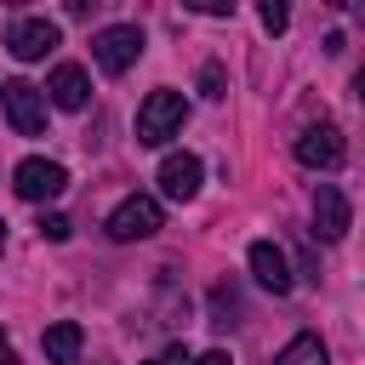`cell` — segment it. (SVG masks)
<instances>
[{
	"label": "cell",
	"mask_w": 365,
	"mask_h": 365,
	"mask_svg": "<svg viewBox=\"0 0 365 365\" xmlns=\"http://www.w3.org/2000/svg\"><path fill=\"white\" fill-rule=\"evenodd\" d=\"M182 120H188L182 91L160 86V91H148L143 108H137V143H143V148H160V143H171V137L182 131Z\"/></svg>",
	"instance_id": "1"
},
{
	"label": "cell",
	"mask_w": 365,
	"mask_h": 365,
	"mask_svg": "<svg viewBox=\"0 0 365 365\" xmlns=\"http://www.w3.org/2000/svg\"><path fill=\"white\" fill-rule=\"evenodd\" d=\"M91 57H97L103 74H125V68L143 57V29H137V23H108V29H97V34H91Z\"/></svg>",
	"instance_id": "2"
},
{
	"label": "cell",
	"mask_w": 365,
	"mask_h": 365,
	"mask_svg": "<svg viewBox=\"0 0 365 365\" xmlns=\"http://www.w3.org/2000/svg\"><path fill=\"white\" fill-rule=\"evenodd\" d=\"M0 103H6V120L17 137H40L46 131V91L29 86V80H6L0 86Z\"/></svg>",
	"instance_id": "3"
},
{
	"label": "cell",
	"mask_w": 365,
	"mask_h": 365,
	"mask_svg": "<svg viewBox=\"0 0 365 365\" xmlns=\"http://www.w3.org/2000/svg\"><path fill=\"white\" fill-rule=\"evenodd\" d=\"M165 217H160V200L154 194H125L114 211H108V240H148L154 228H160Z\"/></svg>",
	"instance_id": "4"
},
{
	"label": "cell",
	"mask_w": 365,
	"mask_h": 365,
	"mask_svg": "<svg viewBox=\"0 0 365 365\" xmlns=\"http://www.w3.org/2000/svg\"><path fill=\"white\" fill-rule=\"evenodd\" d=\"M51 46H57V23H51V17H11L6 51H11L17 63H40Z\"/></svg>",
	"instance_id": "5"
},
{
	"label": "cell",
	"mask_w": 365,
	"mask_h": 365,
	"mask_svg": "<svg viewBox=\"0 0 365 365\" xmlns=\"http://www.w3.org/2000/svg\"><path fill=\"white\" fill-rule=\"evenodd\" d=\"M11 188H17L23 200L46 205V200H57V194L68 188V171H63L57 160H23V165L11 171Z\"/></svg>",
	"instance_id": "6"
},
{
	"label": "cell",
	"mask_w": 365,
	"mask_h": 365,
	"mask_svg": "<svg viewBox=\"0 0 365 365\" xmlns=\"http://www.w3.org/2000/svg\"><path fill=\"white\" fill-rule=\"evenodd\" d=\"M342 154H348V143H342L336 125H308V131L297 137V160H302L308 171H331V165H342Z\"/></svg>",
	"instance_id": "7"
},
{
	"label": "cell",
	"mask_w": 365,
	"mask_h": 365,
	"mask_svg": "<svg viewBox=\"0 0 365 365\" xmlns=\"http://www.w3.org/2000/svg\"><path fill=\"white\" fill-rule=\"evenodd\" d=\"M245 262H251V274H257L262 291H274V297L291 291V262H285V251H279L274 240H257V245L245 251Z\"/></svg>",
	"instance_id": "8"
},
{
	"label": "cell",
	"mask_w": 365,
	"mask_h": 365,
	"mask_svg": "<svg viewBox=\"0 0 365 365\" xmlns=\"http://www.w3.org/2000/svg\"><path fill=\"white\" fill-rule=\"evenodd\" d=\"M348 194L336 188V182H319L314 188V228H319V240H342L348 234Z\"/></svg>",
	"instance_id": "9"
},
{
	"label": "cell",
	"mask_w": 365,
	"mask_h": 365,
	"mask_svg": "<svg viewBox=\"0 0 365 365\" xmlns=\"http://www.w3.org/2000/svg\"><path fill=\"white\" fill-rule=\"evenodd\" d=\"M200 177H205V171H200L194 154H165V160H160V194H165V200H194V194H200Z\"/></svg>",
	"instance_id": "10"
},
{
	"label": "cell",
	"mask_w": 365,
	"mask_h": 365,
	"mask_svg": "<svg viewBox=\"0 0 365 365\" xmlns=\"http://www.w3.org/2000/svg\"><path fill=\"white\" fill-rule=\"evenodd\" d=\"M46 91H51V103H57V108H86L91 80H86V68H80V63H57V68H51V80H46Z\"/></svg>",
	"instance_id": "11"
},
{
	"label": "cell",
	"mask_w": 365,
	"mask_h": 365,
	"mask_svg": "<svg viewBox=\"0 0 365 365\" xmlns=\"http://www.w3.org/2000/svg\"><path fill=\"white\" fill-rule=\"evenodd\" d=\"M80 342H86V331H80L74 319L46 325V336H40V348H46V359H51V365H74V359H80Z\"/></svg>",
	"instance_id": "12"
},
{
	"label": "cell",
	"mask_w": 365,
	"mask_h": 365,
	"mask_svg": "<svg viewBox=\"0 0 365 365\" xmlns=\"http://www.w3.org/2000/svg\"><path fill=\"white\" fill-rule=\"evenodd\" d=\"M274 365H331V354H325V342H319L314 331H302V336H291V342L274 354Z\"/></svg>",
	"instance_id": "13"
},
{
	"label": "cell",
	"mask_w": 365,
	"mask_h": 365,
	"mask_svg": "<svg viewBox=\"0 0 365 365\" xmlns=\"http://www.w3.org/2000/svg\"><path fill=\"white\" fill-rule=\"evenodd\" d=\"M257 17H262V29H268V34H279V29L291 23V11H285L279 0H262V6H257Z\"/></svg>",
	"instance_id": "14"
},
{
	"label": "cell",
	"mask_w": 365,
	"mask_h": 365,
	"mask_svg": "<svg viewBox=\"0 0 365 365\" xmlns=\"http://www.w3.org/2000/svg\"><path fill=\"white\" fill-rule=\"evenodd\" d=\"M40 234H46V240H68V217H57V211H40Z\"/></svg>",
	"instance_id": "15"
},
{
	"label": "cell",
	"mask_w": 365,
	"mask_h": 365,
	"mask_svg": "<svg viewBox=\"0 0 365 365\" xmlns=\"http://www.w3.org/2000/svg\"><path fill=\"white\" fill-rule=\"evenodd\" d=\"M200 91H205V97H222V68H217V63L200 68Z\"/></svg>",
	"instance_id": "16"
},
{
	"label": "cell",
	"mask_w": 365,
	"mask_h": 365,
	"mask_svg": "<svg viewBox=\"0 0 365 365\" xmlns=\"http://www.w3.org/2000/svg\"><path fill=\"white\" fill-rule=\"evenodd\" d=\"M148 365H188V348H182V342H171V348H165L160 359H148Z\"/></svg>",
	"instance_id": "17"
},
{
	"label": "cell",
	"mask_w": 365,
	"mask_h": 365,
	"mask_svg": "<svg viewBox=\"0 0 365 365\" xmlns=\"http://www.w3.org/2000/svg\"><path fill=\"white\" fill-rule=\"evenodd\" d=\"M194 11H205V17H228V11H234V6H222V0H200V6H194Z\"/></svg>",
	"instance_id": "18"
},
{
	"label": "cell",
	"mask_w": 365,
	"mask_h": 365,
	"mask_svg": "<svg viewBox=\"0 0 365 365\" xmlns=\"http://www.w3.org/2000/svg\"><path fill=\"white\" fill-rule=\"evenodd\" d=\"M188 365H234V359H228L222 348H211V354H200V359H188Z\"/></svg>",
	"instance_id": "19"
},
{
	"label": "cell",
	"mask_w": 365,
	"mask_h": 365,
	"mask_svg": "<svg viewBox=\"0 0 365 365\" xmlns=\"http://www.w3.org/2000/svg\"><path fill=\"white\" fill-rule=\"evenodd\" d=\"M0 365H17V348H11L6 336H0Z\"/></svg>",
	"instance_id": "20"
},
{
	"label": "cell",
	"mask_w": 365,
	"mask_h": 365,
	"mask_svg": "<svg viewBox=\"0 0 365 365\" xmlns=\"http://www.w3.org/2000/svg\"><path fill=\"white\" fill-rule=\"evenodd\" d=\"M0 251H6V217H0Z\"/></svg>",
	"instance_id": "21"
}]
</instances>
